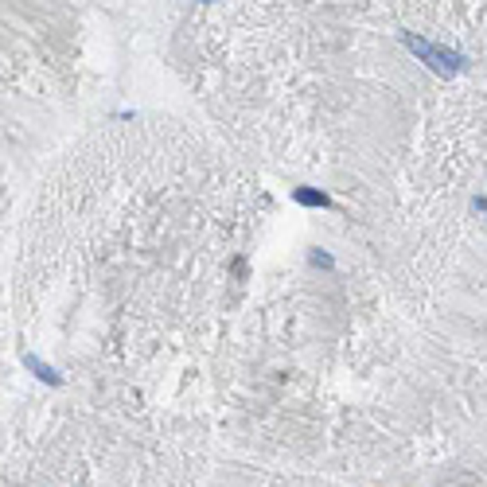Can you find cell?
Wrapping results in <instances>:
<instances>
[{
  "label": "cell",
  "mask_w": 487,
  "mask_h": 487,
  "mask_svg": "<svg viewBox=\"0 0 487 487\" xmlns=\"http://www.w3.org/2000/svg\"><path fill=\"white\" fill-rule=\"evenodd\" d=\"M405 47L414 51V55L425 62L433 74H444V78H452V74L464 71V55H456V51H444V47H437V43H429V39L405 36Z\"/></svg>",
  "instance_id": "1"
},
{
  "label": "cell",
  "mask_w": 487,
  "mask_h": 487,
  "mask_svg": "<svg viewBox=\"0 0 487 487\" xmlns=\"http://www.w3.org/2000/svg\"><path fill=\"white\" fill-rule=\"evenodd\" d=\"M292 199H296L300 207H324V211L335 207L328 195H324V191H312V187H296V191H292Z\"/></svg>",
  "instance_id": "2"
},
{
  "label": "cell",
  "mask_w": 487,
  "mask_h": 487,
  "mask_svg": "<svg viewBox=\"0 0 487 487\" xmlns=\"http://www.w3.org/2000/svg\"><path fill=\"white\" fill-rule=\"evenodd\" d=\"M24 366H27V370H32V375H39V378H43L47 386H62V378L55 375V370H51L47 363H39L36 355H24Z\"/></svg>",
  "instance_id": "3"
},
{
  "label": "cell",
  "mask_w": 487,
  "mask_h": 487,
  "mask_svg": "<svg viewBox=\"0 0 487 487\" xmlns=\"http://www.w3.org/2000/svg\"><path fill=\"white\" fill-rule=\"evenodd\" d=\"M312 265H320V269H331V265H335V257H331V254H320V250H312Z\"/></svg>",
  "instance_id": "4"
},
{
  "label": "cell",
  "mask_w": 487,
  "mask_h": 487,
  "mask_svg": "<svg viewBox=\"0 0 487 487\" xmlns=\"http://www.w3.org/2000/svg\"><path fill=\"white\" fill-rule=\"evenodd\" d=\"M472 207H475V211H484V215H487V195H479V199H475Z\"/></svg>",
  "instance_id": "5"
}]
</instances>
